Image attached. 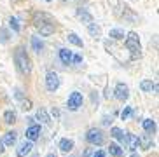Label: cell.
Instances as JSON below:
<instances>
[{
  "label": "cell",
  "mask_w": 159,
  "mask_h": 157,
  "mask_svg": "<svg viewBox=\"0 0 159 157\" xmlns=\"http://www.w3.org/2000/svg\"><path fill=\"white\" fill-rule=\"evenodd\" d=\"M131 112H133V108H131V106H124V110L121 112V119H122V120H126L128 117L131 115Z\"/></svg>",
  "instance_id": "cell-27"
},
{
  "label": "cell",
  "mask_w": 159,
  "mask_h": 157,
  "mask_svg": "<svg viewBox=\"0 0 159 157\" xmlns=\"http://www.w3.org/2000/svg\"><path fill=\"white\" fill-rule=\"evenodd\" d=\"M86 140H88L91 145H94V147H100V145H103V141H105V136H103L102 129L91 128V129L86 133Z\"/></svg>",
  "instance_id": "cell-3"
},
{
  "label": "cell",
  "mask_w": 159,
  "mask_h": 157,
  "mask_svg": "<svg viewBox=\"0 0 159 157\" xmlns=\"http://www.w3.org/2000/svg\"><path fill=\"white\" fill-rule=\"evenodd\" d=\"M58 147H60L61 152H72L74 147H75V143H74V140H70V138H61L60 143H58Z\"/></svg>",
  "instance_id": "cell-11"
},
{
  "label": "cell",
  "mask_w": 159,
  "mask_h": 157,
  "mask_svg": "<svg viewBox=\"0 0 159 157\" xmlns=\"http://www.w3.org/2000/svg\"><path fill=\"white\" fill-rule=\"evenodd\" d=\"M9 25H11V28H12L16 33H19V30H21V25H19V21L14 18V16H12V18H9Z\"/></svg>",
  "instance_id": "cell-26"
},
{
  "label": "cell",
  "mask_w": 159,
  "mask_h": 157,
  "mask_svg": "<svg viewBox=\"0 0 159 157\" xmlns=\"http://www.w3.org/2000/svg\"><path fill=\"white\" fill-rule=\"evenodd\" d=\"M16 140H18V133H16V131H9V133H5L2 141H4L5 147H12V145L16 143Z\"/></svg>",
  "instance_id": "cell-14"
},
{
  "label": "cell",
  "mask_w": 159,
  "mask_h": 157,
  "mask_svg": "<svg viewBox=\"0 0 159 157\" xmlns=\"http://www.w3.org/2000/svg\"><path fill=\"white\" fill-rule=\"evenodd\" d=\"M66 38H68V42H70V44H74V46H77V47H82V46H84L82 38H80L77 33H74V32L68 33V37H66Z\"/></svg>",
  "instance_id": "cell-23"
},
{
  "label": "cell",
  "mask_w": 159,
  "mask_h": 157,
  "mask_svg": "<svg viewBox=\"0 0 159 157\" xmlns=\"http://www.w3.org/2000/svg\"><path fill=\"white\" fill-rule=\"evenodd\" d=\"M7 40H9V33H7V30H0V44H5Z\"/></svg>",
  "instance_id": "cell-28"
},
{
  "label": "cell",
  "mask_w": 159,
  "mask_h": 157,
  "mask_svg": "<svg viewBox=\"0 0 159 157\" xmlns=\"http://www.w3.org/2000/svg\"><path fill=\"white\" fill-rule=\"evenodd\" d=\"M37 119L40 120L42 124H49V122H51V119H49V114H47V110H46V108H42V106H40V108L37 110Z\"/></svg>",
  "instance_id": "cell-20"
},
{
  "label": "cell",
  "mask_w": 159,
  "mask_h": 157,
  "mask_svg": "<svg viewBox=\"0 0 159 157\" xmlns=\"http://www.w3.org/2000/svg\"><path fill=\"white\" fill-rule=\"evenodd\" d=\"M110 136H112L114 140H119L121 145L126 147V134H124V131H122L121 128H112V129H110Z\"/></svg>",
  "instance_id": "cell-12"
},
{
  "label": "cell",
  "mask_w": 159,
  "mask_h": 157,
  "mask_svg": "<svg viewBox=\"0 0 159 157\" xmlns=\"http://www.w3.org/2000/svg\"><path fill=\"white\" fill-rule=\"evenodd\" d=\"M14 96L18 98V100H25V96H23V91H21L19 87H16V89H14Z\"/></svg>",
  "instance_id": "cell-30"
},
{
  "label": "cell",
  "mask_w": 159,
  "mask_h": 157,
  "mask_svg": "<svg viewBox=\"0 0 159 157\" xmlns=\"http://www.w3.org/2000/svg\"><path fill=\"white\" fill-rule=\"evenodd\" d=\"M77 16H79V19L82 21V23H86V25L93 23V16H91L89 12H86L84 9H79V11H77Z\"/></svg>",
  "instance_id": "cell-22"
},
{
  "label": "cell",
  "mask_w": 159,
  "mask_h": 157,
  "mask_svg": "<svg viewBox=\"0 0 159 157\" xmlns=\"http://www.w3.org/2000/svg\"><path fill=\"white\" fill-rule=\"evenodd\" d=\"M52 115H54V117H60V110H56V108H52Z\"/></svg>",
  "instance_id": "cell-36"
},
{
  "label": "cell",
  "mask_w": 159,
  "mask_h": 157,
  "mask_svg": "<svg viewBox=\"0 0 159 157\" xmlns=\"http://www.w3.org/2000/svg\"><path fill=\"white\" fill-rule=\"evenodd\" d=\"M32 148H33V141L23 140V141L18 145V148H16V155L18 157H26L30 152H32Z\"/></svg>",
  "instance_id": "cell-7"
},
{
  "label": "cell",
  "mask_w": 159,
  "mask_h": 157,
  "mask_svg": "<svg viewBox=\"0 0 159 157\" xmlns=\"http://www.w3.org/2000/svg\"><path fill=\"white\" fill-rule=\"evenodd\" d=\"M108 37L114 38V40H122L126 35H124V30H121V28H112V30L108 32Z\"/></svg>",
  "instance_id": "cell-21"
},
{
  "label": "cell",
  "mask_w": 159,
  "mask_h": 157,
  "mask_svg": "<svg viewBox=\"0 0 159 157\" xmlns=\"http://www.w3.org/2000/svg\"><path fill=\"white\" fill-rule=\"evenodd\" d=\"M4 120L7 124H14L16 122V112L14 110H5L4 112Z\"/></svg>",
  "instance_id": "cell-25"
},
{
  "label": "cell",
  "mask_w": 159,
  "mask_h": 157,
  "mask_svg": "<svg viewBox=\"0 0 159 157\" xmlns=\"http://www.w3.org/2000/svg\"><path fill=\"white\" fill-rule=\"evenodd\" d=\"M72 61H74V63H80V61H82V56L80 54H72Z\"/></svg>",
  "instance_id": "cell-32"
},
{
  "label": "cell",
  "mask_w": 159,
  "mask_h": 157,
  "mask_svg": "<svg viewBox=\"0 0 159 157\" xmlns=\"http://www.w3.org/2000/svg\"><path fill=\"white\" fill-rule=\"evenodd\" d=\"M5 152V145H4V141L0 140V154H4Z\"/></svg>",
  "instance_id": "cell-34"
},
{
  "label": "cell",
  "mask_w": 159,
  "mask_h": 157,
  "mask_svg": "<svg viewBox=\"0 0 159 157\" xmlns=\"http://www.w3.org/2000/svg\"><path fill=\"white\" fill-rule=\"evenodd\" d=\"M32 49L37 54H40L44 51V42L40 40V37H32Z\"/></svg>",
  "instance_id": "cell-19"
},
{
  "label": "cell",
  "mask_w": 159,
  "mask_h": 157,
  "mask_svg": "<svg viewBox=\"0 0 159 157\" xmlns=\"http://www.w3.org/2000/svg\"><path fill=\"white\" fill-rule=\"evenodd\" d=\"M82 101H84L82 94H80L79 91H74L70 96H68V100H66V106H68V110L75 112V110H79L80 106H82Z\"/></svg>",
  "instance_id": "cell-4"
},
{
  "label": "cell",
  "mask_w": 159,
  "mask_h": 157,
  "mask_svg": "<svg viewBox=\"0 0 159 157\" xmlns=\"http://www.w3.org/2000/svg\"><path fill=\"white\" fill-rule=\"evenodd\" d=\"M86 157H91L93 155V150H91V148H88V150H86V154H84Z\"/></svg>",
  "instance_id": "cell-35"
},
{
  "label": "cell",
  "mask_w": 159,
  "mask_h": 157,
  "mask_svg": "<svg viewBox=\"0 0 159 157\" xmlns=\"http://www.w3.org/2000/svg\"><path fill=\"white\" fill-rule=\"evenodd\" d=\"M110 120H112L110 117H108V115H105V117H103V126H108V124H110Z\"/></svg>",
  "instance_id": "cell-33"
},
{
  "label": "cell",
  "mask_w": 159,
  "mask_h": 157,
  "mask_svg": "<svg viewBox=\"0 0 159 157\" xmlns=\"http://www.w3.org/2000/svg\"><path fill=\"white\" fill-rule=\"evenodd\" d=\"M114 96L119 100V101H126L128 98H129V87H128L124 82H119L114 89Z\"/></svg>",
  "instance_id": "cell-6"
},
{
  "label": "cell",
  "mask_w": 159,
  "mask_h": 157,
  "mask_svg": "<svg viewBox=\"0 0 159 157\" xmlns=\"http://www.w3.org/2000/svg\"><path fill=\"white\" fill-rule=\"evenodd\" d=\"M46 157H56V154H47Z\"/></svg>",
  "instance_id": "cell-37"
},
{
  "label": "cell",
  "mask_w": 159,
  "mask_h": 157,
  "mask_svg": "<svg viewBox=\"0 0 159 157\" xmlns=\"http://www.w3.org/2000/svg\"><path fill=\"white\" fill-rule=\"evenodd\" d=\"M21 101H23V110L25 112L32 108V101H30V100H21Z\"/></svg>",
  "instance_id": "cell-29"
},
{
  "label": "cell",
  "mask_w": 159,
  "mask_h": 157,
  "mask_svg": "<svg viewBox=\"0 0 159 157\" xmlns=\"http://www.w3.org/2000/svg\"><path fill=\"white\" fill-rule=\"evenodd\" d=\"M131 157H138V154H136V152H133V154H131Z\"/></svg>",
  "instance_id": "cell-38"
},
{
  "label": "cell",
  "mask_w": 159,
  "mask_h": 157,
  "mask_svg": "<svg viewBox=\"0 0 159 157\" xmlns=\"http://www.w3.org/2000/svg\"><path fill=\"white\" fill-rule=\"evenodd\" d=\"M126 148H129L131 152H136L140 148V143H138V136L136 134L126 133Z\"/></svg>",
  "instance_id": "cell-10"
},
{
  "label": "cell",
  "mask_w": 159,
  "mask_h": 157,
  "mask_svg": "<svg viewBox=\"0 0 159 157\" xmlns=\"http://www.w3.org/2000/svg\"><path fill=\"white\" fill-rule=\"evenodd\" d=\"M142 126H143V129L147 134H154L156 129H157V126H156V120L152 119H143L142 120Z\"/></svg>",
  "instance_id": "cell-13"
},
{
  "label": "cell",
  "mask_w": 159,
  "mask_h": 157,
  "mask_svg": "<svg viewBox=\"0 0 159 157\" xmlns=\"http://www.w3.org/2000/svg\"><path fill=\"white\" fill-rule=\"evenodd\" d=\"M14 61H16V66H18V70L21 72V74H23V75H30V72H32V61H30L26 51H25L21 46L16 47Z\"/></svg>",
  "instance_id": "cell-2"
},
{
  "label": "cell",
  "mask_w": 159,
  "mask_h": 157,
  "mask_svg": "<svg viewBox=\"0 0 159 157\" xmlns=\"http://www.w3.org/2000/svg\"><path fill=\"white\" fill-rule=\"evenodd\" d=\"M124 46H126V49L129 51L131 60H138V58L142 56L140 37H138V33L136 32H129L126 37H124Z\"/></svg>",
  "instance_id": "cell-1"
},
{
  "label": "cell",
  "mask_w": 159,
  "mask_h": 157,
  "mask_svg": "<svg viewBox=\"0 0 159 157\" xmlns=\"http://www.w3.org/2000/svg\"><path fill=\"white\" fill-rule=\"evenodd\" d=\"M108 154L114 157H122L124 155V150L121 148V145H117V143H110L108 145Z\"/></svg>",
  "instance_id": "cell-18"
},
{
  "label": "cell",
  "mask_w": 159,
  "mask_h": 157,
  "mask_svg": "<svg viewBox=\"0 0 159 157\" xmlns=\"http://www.w3.org/2000/svg\"><path fill=\"white\" fill-rule=\"evenodd\" d=\"M46 2H52V0H46Z\"/></svg>",
  "instance_id": "cell-39"
},
{
  "label": "cell",
  "mask_w": 159,
  "mask_h": 157,
  "mask_svg": "<svg viewBox=\"0 0 159 157\" xmlns=\"http://www.w3.org/2000/svg\"><path fill=\"white\" fill-rule=\"evenodd\" d=\"M88 32H89V35H91V37H94V38L102 37V26H100V25H96V23H89L88 25Z\"/></svg>",
  "instance_id": "cell-15"
},
{
  "label": "cell",
  "mask_w": 159,
  "mask_h": 157,
  "mask_svg": "<svg viewBox=\"0 0 159 157\" xmlns=\"http://www.w3.org/2000/svg\"><path fill=\"white\" fill-rule=\"evenodd\" d=\"M138 143H140V148L149 150V148L152 147V138H150V134H143V136H140V138H138Z\"/></svg>",
  "instance_id": "cell-17"
},
{
  "label": "cell",
  "mask_w": 159,
  "mask_h": 157,
  "mask_svg": "<svg viewBox=\"0 0 159 157\" xmlns=\"http://www.w3.org/2000/svg\"><path fill=\"white\" fill-rule=\"evenodd\" d=\"M39 33H40V37H49V35H52L54 33V30H56V26H54V23L52 21H44L42 25H39Z\"/></svg>",
  "instance_id": "cell-8"
},
{
  "label": "cell",
  "mask_w": 159,
  "mask_h": 157,
  "mask_svg": "<svg viewBox=\"0 0 159 157\" xmlns=\"http://www.w3.org/2000/svg\"><path fill=\"white\" fill-rule=\"evenodd\" d=\"M91 157H107V154L103 152V150H96V152H93Z\"/></svg>",
  "instance_id": "cell-31"
},
{
  "label": "cell",
  "mask_w": 159,
  "mask_h": 157,
  "mask_svg": "<svg viewBox=\"0 0 159 157\" xmlns=\"http://www.w3.org/2000/svg\"><path fill=\"white\" fill-rule=\"evenodd\" d=\"M152 87H154V82L149 80V78H143V80L140 82V89L143 92H150V91H152Z\"/></svg>",
  "instance_id": "cell-24"
},
{
  "label": "cell",
  "mask_w": 159,
  "mask_h": 157,
  "mask_svg": "<svg viewBox=\"0 0 159 157\" xmlns=\"http://www.w3.org/2000/svg\"><path fill=\"white\" fill-rule=\"evenodd\" d=\"M40 126L39 124H32L26 128V140H30V141H35V140L40 138Z\"/></svg>",
  "instance_id": "cell-9"
},
{
  "label": "cell",
  "mask_w": 159,
  "mask_h": 157,
  "mask_svg": "<svg viewBox=\"0 0 159 157\" xmlns=\"http://www.w3.org/2000/svg\"><path fill=\"white\" fill-rule=\"evenodd\" d=\"M60 60L63 65H70L72 63V51L70 49H60Z\"/></svg>",
  "instance_id": "cell-16"
},
{
  "label": "cell",
  "mask_w": 159,
  "mask_h": 157,
  "mask_svg": "<svg viewBox=\"0 0 159 157\" xmlns=\"http://www.w3.org/2000/svg\"><path fill=\"white\" fill-rule=\"evenodd\" d=\"M60 87V75L56 72H47L46 75V89L49 92H54Z\"/></svg>",
  "instance_id": "cell-5"
},
{
  "label": "cell",
  "mask_w": 159,
  "mask_h": 157,
  "mask_svg": "<svg viewBox=\"0 0 159 157\" xmlns=\"http://www.w3.org/2000/svg\"><path fill=\"white\" fill-rule=\"evenodd\" d=\"M33 157H39V155H33Z\"/></svg>",
  "instance_id": "cell-40"
}]
</instances>
